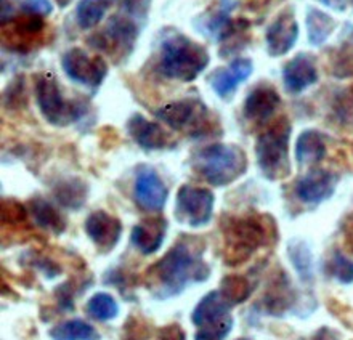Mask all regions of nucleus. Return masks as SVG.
<instances>
[{"label":"nucleus","instance_id":"obj_1","mask_svg":"<svg viewBox=\"0 0 353 340\" xmlns=\"http://www.w3.org/2000/svg\"><path fill=\"white\" fill-rule=\"evenodd\" d=\"M209 274L210 270L201 250H196L186 241L176 243L148 272L150 279L154 283L156 297L159 299L179 295L190 284L203 283Z\"/></svg>","mask_w":353,"mask_h":340},{"label":"nucleus","instance_id":"obj_2","mask_svg":"<svg viewBox=\"0 0 353 340\" xmlns=\"http://www.w3.org/2000/svg\"><path fill=\"white\" fill-rule=\"evenodd\" d=\"M210 57L205 47L185 34L170 29L161 41L158 71L172 81L191 82L208 68Z\"/></svg>","mask_w":353,"mask_h":340},{"label":"nucleus","instance_id":"obj_3","mask_svg":"<svg viewBox=\"0 0 353 340\" xmlns=\"http://www.w3.org/2000/svg\"><path fill=\"white\" fill-rule=\"evenodd\" d=\"M194 169L212 186H227L248 170V157L239 146L215 143L196 152Z\"/></svg>","mask_w":353,"mask_h":340},{"label":"nucleus","instance_id":"obj_4","mask_svg":"<svg viewBox=\"0 0 353 340\" xmlns=\"http://www.w3.org/2000/svg\"><path fill=\"white\" fill-rule=\"evenodd\" d=\"M34 92L42 116L52 126L65 127L74 124L85 114V103L68 100L63 95L60 83L52 72H39L34 77Z\"/></svg>","mask_w":353,"mask_h":340},{"label":"nucleus","instance_id":"obj_5","mask_svg":"<svg viewBox=\"0 0 353 340\" xmlns=\"http://www.w3.org/2000/svg\"><path fill=\"white\" fill-rule=\"evenodd\" d=\"M225 260L228 265H239L268 243L270 228L262 217H239L225 226Z\"/></svg>","mask_w":353,"mask_h":340},{"label":"nucleus","instance_id":"obj_6","mask_svg":"<svg viewBox=\"0 0 353 340\" xmlns=\"http://www.w3.org/2000/svg\"><path fill=\"white\" fill-rule=\"evenodd\" d=\"M289 137H291V124L283 117L257 138V164L268 180H281L291 172L288 157Z\"/></svg>","mask_w":353,"mask_h":340},{"label":"nucleus","instance_id":"obj_7","mask_svg":"<svg viewBox=\"0 0 353 340\" xmlns=\"http://www.w3.org/2000/svg\"><path fill=\"white\" fill-rule=\"evenodd\" d=\"M156 117L170 129L196 135L208 127L210 112L198 98H186L161 106L156 111Z\"/></svg>","mask_w":353,"mask_h":340},{"label":"nucleus","instance_id":"obj_8","mask_svg":"<svg viewBox=\"0 0 353 340\" xmlns=\"http://www.w3.org/2000/svg\"><path fill=\"white\" fill-rule=\"evenodd\" d=\"M214 193L208 188L193 185L180 186L175 201V217L180 223L191 228L208 225L214 212Z\"/></svg>","mask_w":353,"mask_h":340},{"label":"nucleus","instance_id":"obj_9","mask_svg":"<svg viewBox=\"0 0 353 340\" xmlns=\"http://www.w3.org/2000/svg\"><path fill=\"white\" fill-rule=\"evenodd\" d=\"M61 68L72 82L98 88L108 76V65L101 57L88 55L82 48H71L61 58Z\"/></svg>","mask_w":353,"mask_h":340},{"label":"nucleus","instance_id":"obj_10","mask_svg":"<svg viewBox=\"0 0 353 340\" xmlns=\"http://www.w3.org/2000/svg\"><path fill=\"white\" fill-rule=\"evenodd\" d=\"M42 31V17L24 13L19 18H12L2 24V47L8 48L10 52L28 53L37 43Z\"/></svg>","mask_w":353,"mask_h":340},{"label":"nucleus","instance_id":"obj_11","mask_svg":"<svg viewBox=\"0 0 353 340\" xmlns=\"http://www.w3.org/2000/svg\"><path fill=\"white\" fill-rule=\"evenodd\" d=\"M137 206L146 212H161L169 198V188L153 167H139L134 183Z\"/></svg>","mask_w":353,"mask_h":340},{"label":"nucleus","instance_id":"obj_12","mask_svg":"<svg viewBox=\"0 0 353 340\" xmlns=\"http://www.w3.org/2000/svg\"><path fill=\"white\" fill-rule=\"evenodd\" d=\"M139 36V28L130 18L114 14L108 21L105 31L98 34L90 41V43L97 46L101 50H116L129 53L134 48V42Z\"/></svg>","mask_w":353,"mask_h":340},{"label":"nucleus","instance_id":"obj_13","mask_svg":"<svg viewBox=\"0 0 353 340\" xmlns=\"http://www.w3.org/2000/svg\"><path fill=\"white\" fill-rule=\"evenodd\" d=\"M85 233L93 244L103 252H110L117 246L122 234L119 219L105 210L92 212L85 220Z\"/></svg>","mask_w":353,"mask_h":340},{"label":"nucleus","instance_id":"obj_14","mask_svg":"<svg viewBox=\"0 0 353 340\" xmlns=\"http://www.w3.org/2000/svg\"><path fill=\"white\" fill-rule=\"evenodd\" d=\"M299 24L291 12H283L270 24L267 31V48L270 57H283L296 46Z\"/></svg>","mask_w":353,"mask_h":340},{"label":"nucleus","instance_id":"obj_15","mask_svg":"<svg viewBox=\"0 0 353 340\" xmlns=\"http://www.w3.org/2000/svg\"><path fill=\"white\" fill-rule=\"evenodd\" d=\"M254 66L251 60H248V58H238V60L230 63L227 68L215 69L210 74L209 83L220 98H230L236 92L239 83L248 81Z\"/></svg>","mask_w":353,"mask_h":340},{"label":"nucleus","instance_id":"obj_16","mask_svg":"<svg viewBox=\"0 0 353 340\" xmlns=\"http://www.w3.org/2000/svg\"><path fill=\"white\" fill-rule=\"evenodd\" d=\"M337 175L327 170H312L297 183V196L302 203L320 204L334 194Z\"/></svg>","mask_w":353,"mask_h":340},{"label":"nucleus","instance_id":"obj_17","mask_svg":"<svg viewBox=\"0 0 353 340\" xmlns=\"http://www.w3.org/2000/svg\"><path fill=\"white\" fill-rule=\"evenodd\" d=\"M127 132L137 145L146 151H158L170 146V137L158 122L148 121L141 114H134L127 122Z\"/></svg>","mask_w":353,"mask_h":340},{"label":"nucleus","instance_id":"obj_18","mask_svg":"<svg viewBox=\"0 0 353 340\" xmlns=\"http://www.w3.org/2000/svg\"><path fill=\"white\" fill-rule=\"evenodd\" d=\"M318 81L315 58L308 53H299L283 68V82L288 92L301 93Z\"/></svg>","mask_w":353,"mask_h":340},{"label":"nucleus","instance_id":"obj_19","mask_svg":"<svg viewBox=\"0 0 353 340\" xmlns=\"http://www.w3.org/2000/svg\"><path fill=\"white\" fill-rule=\"evenodd\" d=\"M230 310H232V305L223 297L222 292L212 290V292L205 294L196 305L193 314H191V321L196 328L214 326V324H220L232 318Z\"/></svg>","mask_w":353,"mask_h":340},{"label":"nucleus","instance_id":"obj_20","mask_svg":"<svg viewBox=\"0 0 353 340\" xmlns=\"http://www.w3.org/2000/svg\"><path fill=\"white\" fill-rule=\"evenodd\" d=\"M165 233H168V221L163 217H150L134 226L130 241L141 254L151 255L161 249Z\"/></svg>","mask_w":353,"mask_h":340},{"label":"nucleus","instance_id":"obj_21","mask_svg":"<svg viewBox=\"0 0 353 340\" xmlns=\"http://www.w3.org/2000/svg\"><path fill=\"white\" fill-rule=\"evenodd\" d=\"M281 98L278 92L268 86H259L244 100V117L251 122H265L278 110Z\"/></svg>","mask_w":353,"mask_h":340},{"label":"nucleus","instance_id":"obj_22","mask_svg":"<svg viewBox=\"0 0 353 340\" xmlns=\"http://www.w3.org/2000/svg\"><path fill=\"white\" fill-rule=\"evenodd\" d=\"M29 215L36 221V225L41 228L50 231V233L61 234L66 230V220L60 212H58L53 204L42 198H36L29 203Z\"/></svg>","mask_w":353,"mask_h":340},{"label":"nucleus","instance_id":"obj_23","mask_svg":"<svg viewBox=\"0 0 353 340\" xmlns=\"http://www.w3.org/2000/svg\"><path fill=\"white\" fill-rule=\"evenodd\" d=\"M326 156V143L318 130H305L297 138L296 159L299 164H315Z\"/></svg>","mask_w":353,"mask_h":340},{"label":"nucleus","instance_id":"obj_24","mask_svg":"<svg viewBox=\"0 0 353 340\" xmlns=\"http://www.w3.org/2000/svg\"><path fill=\"white\" fill-rule=\"evenodd\" d=\"M52 340H100V332L84 319L74 318L50 329Z\"/></svg>","mask_w":353,"mask_h":340},{"label":"nucleus","instance_id":"obj_25","mask_svg":"<svg viewBox=\"0 0 353 340\" xmlns=\"http://www.w3.org/2000/svg\"><path fill=\"white\" fill-rule=\"evenodd\" d=\"M336 29L334 18L330 14L321 12L318 8H310L307 13V31H308V42L312 46L320 47L325 43L331 34Z\"/></svg>","mask_w":353,"mask_h":340},{"label":"nucleus","instance_id":"obj_26","mask_svg":"<svg viewBox=\"0 0 353 340\" xmlns=\"http://www.w3.org/2000/svg\"><path fill=\"white\" fill-rule=\"evenodd\" d=\"M53 194L58 203L68 207V209H81L84 206L88 188L84 181L79 179H68L60 181L53 190Z\"/></svg>","mask_w":353,"mask_h":340},{"label":"nucleus","instance_id":"obj_27","mask_svg":"<svg viewBox=\"0 0 353 340\" xmlns=\"http://www.w3.org/2000/svg\"><path fill=\"white\" fill-rule=\"evenodd\" d=\"M110 0H81L76 8V21L81 29H93L105 18Z\"/></svg>","mask_w":353,"mask_h":340},{"label":"nucleus","instance_id":"obj_28","mask_svg":"<svg viewBox=\"0 0 353 340\" xmlns=\"http://www.w3.org/2000/svg\"><path fill=\"white\" fill-rule=\"evenodd\" d=\"M85 312L88 317L97 319V321H111L119 314V305H117L116 299L111 294L98 292L92 295L90 300L87 302Z\"/></svg>","mask_w":353,"mask_h":340},{"label":"nucleus","instance_id":"obj_29","mask_svg":"<svg viewBox=\"0 0 353 340\" xmlns=\"http://www.w3.org/2000/svg\"><path fill=\"white\" fill-rule=\"evenodd\" d=\"M251 290L252 288L249 279L238 274H228L227 278H223L222 283H220V292H222L223 297L228 300L232 307L248 300L249 295H251Z\"/></svg>","mask_w":353,"mask_h":340},{"label":"nucleus","instance_id":"obj_30","mask_svg":"<svg viewBox=\"0 0 353 340\" xmlns=\"http://www.w3.org/2000/svg\"><path fill=\"white\" fill-rule=\"evenodd\" d=\"M289 259L299 273H301L302 279H310L312 276V254L308 250L307 244L302 241H292L289 244Z\"/></svg>","mask_w":353,"mask_h":340},{"label":"nucleus","instance_id":"obj_31","mask_svg":"<svg viewBox=\"0 0 353 340\" xmlns=\"http://www.w3.org/2000/svg\"><path fill=\"white\" fill-rule=\"evenodd\" d=\"M330 272L342 284L353 283V262L341 252L332 254L330 260Z\"/></svg>","mask_w":353,"mask_h":340},{"label":"nucleus","instance_id":"obj_32","mask_svg":"<svg viewBox=\"0 0 353 340\" xmlns=\"http://www.w3.org/2000/svg\"><path fill=\"white\" fill-rule=\"evenodd\" d=\"M29 210L23 204L14 201H3L2 203V223L19 225L26 221Z\"/></svg>","mask_w":353,"mask_h":340},{"label":"nucleus","instance_id":"obj_33","mask_svg":"<svg viewBox=\"0 0 353 340\" xmlns=\"http://www.w3.org/2000/svg\"><path fill=\"white\" fill-rule=\"evenodd\" d=\"M233 323V318H230L220 324H214V326L199 328V331L194 336V340H225V337L232 331Z\"/></svg>","mask_w":353,"mask_h":340},{"label":"nucleus","instance_id":"obj_34","mask_svg":"<svg viewBox=\"0 0 353 340\" xmlns=\"http://www.w3.org/2000/svg\"><path fill=\"white\" fill-rule=\"evenodd\" d=\"M336 114L344 124L353 122V92H345L339 95L336 101Z\"/></svg>","mask_w":353,"mask_h":340},{"label":"nucleus","instance_id":"obj_35","mask_svg":"<svg viewBox=\"0 0 353 340\" xmlns=\"http://www.w3.org/2000/svg\"><path fill=\"white\" fill-rule=\"evenodd\" d=\"M2 100L5 103V106L7 108H12L13 105H17L18 108V103H21L24 100V81L23 77H18L14 79V81L10 83L7 87V90H5Z\"/></svg>","mask_w":353,"mask_h":340},{"label":"nucleus","instance_id":"obj_36","mask_svg":"<svg viewBox=\"0 0 353 340\" xmlns=\"http://www.w3.org/2000/svg\"><path fill=\"white\" fill-rule=\"evenodd\" d=\"M23 13L36 14V17H48L53 12V3L50 0H24L21 3Z\"/></svg>","mask_w":353,"mask_h":340},{"label":"nucleus","instance_id":"obj_37","mask_svg":"<svg viewBox=\"0 0 353 340\" xmlns=\"http://www.w3.org/2000/svg\"><path fill=\"white\" fill-rule=\"evenodd\" d=\"M158 340H185V332L181 331L180 326L172 324V326H165L161 329Z\"/></svg>","mask_w":353,"mask_h":340},{"label":"nucleus","instance_id":"obj_38","mask_svg":"<svg viewBox=\"0 0 353 340\" xmlns=\"http://www.w3.org/2000/svg\"><path fill=\"white\" fill-rule=\"evenodd\" d=\"M326 7L332 10H337V12H344V10L349 7V0H321Z\"/></svg>","mask_w":353,"mask_h":340},{"label":"nucleus","instance_id":"obj_39","mask_svg":"<svg viewBox=\"0 0 353 340\" xmlns=\"http://www.w3.org/2000/svg\"><path fill=\"white\" fill-rule=\"evenodd\" d=\"M313 340H337V336L331 331V329L323 328V329H320V331L316 332V336L313 337Z\"/></svg>","mask_w":353,"mask_h":340},{"label":"nucleus","instance_id":"obj_40","mask_svg":"<svg viewBox=\"0 0 353 340\" xmlns=\"http://www.w3.org/2000/svg\"><path fill=\"white\" fill-rule=\"evenodd\" d=\"M239 0H220V10L225 13H230L233 8L238 7Z\"/></svg>","mask_w":353,"mask_h":340},{"label":"nucleus","instance_id":"obj_41","mask_svg":"<svg viewBox=\"0 0 353 340\" xmlns=\"http://www.w3.org/2000/svg\"><path fill=\"white\" fill-rule=\"evenodd\" d=\"M347 246H349V249L353 252V231L352 234H349V238H347Z\"/></svg>","mask_w":353,"mask_h":340},{"label":"nucleus","instance_id":"obj_42","mask_svg":"<svg viewBox=\"0 0 353 340\" xmlns=\"http://www.w3.org/2000/svg\"><path fill=\"white\" fill-rule=\"evenodd\" d=\"M57 2H58V3H60V7H66V5H68V3H70V2H71V0H57Z\"/></svg>","mask_w":353,"mask_h":340},{"label":"nucleus","instance_id":"obj_43","mask_svg":"<svg viewBox=\"0 0 353 340\" xmlns=\"http://www.w3.org/2000/svg\"><path fill=\"white\" fill-rule=\"evenodd\" d=\"M238 340H254V339H249V337H241V339H238Z\"/></svg>","mask_w":353,"mask_h":340}]
</instances>
